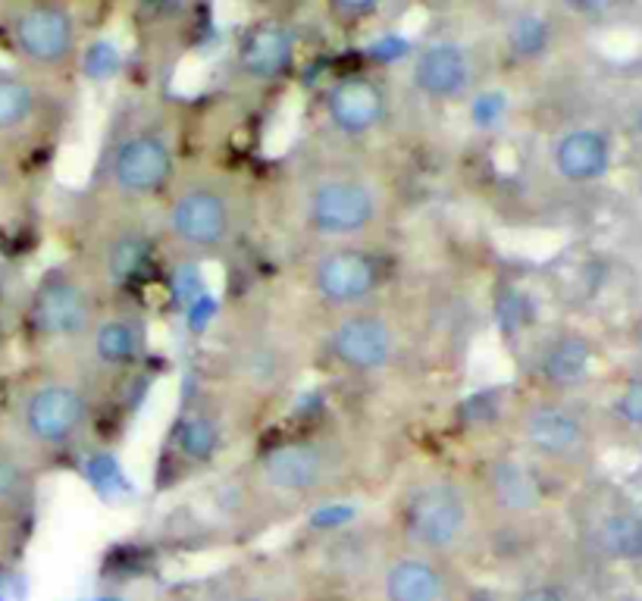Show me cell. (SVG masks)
I'll return each mask as SVG.
<instances>
[{
    "label": "cell",
    "instance_id": "6da1fadb",
    "mask_svg": "<svg viewBox=\"0 0 642 601\" xmlns=\"http://www.w3.org/2000/svg\"><path fill=\"white\" fill-rule=\"evenodd\" d=\"M101 398L70 361L36 358L10 379L0 430L38 467L79 454L94 435Z\"/></svg>",
    "mask_w": 642,
    "mask_h": 601
},
{
    "label": "cell",
    "instance_id": "7a4b0ae2",
    "mask_svg": "<svg viewBox=\"0 0 642 601\" xmlns=\"http://www.w3.org/2000/svg\"><path fill=\"white\" fill-rule=\"evenodd\" d=\"M248 217V191L235 176L179 170L154 207L157 241L175 258L217 260L242 241Z\"/></svg>",
    "mask_w": 642,
    "mask_h": 601
},
{
    "label": "cell",
    "instance_id": "3957f363",
    "mask_svg": "<svg viewBox=\"0 0 642 601\" xmlns=\"http://www.w3.org/2000/svg\"><path fill=\"white\" fill-rule=\"evenodd\" d=\"M392 191L358 163H320L292 179L289 217L313 244L370 241L385 229Z\"/></svg>",
    "mask_w": 642,
    "mask_h": 601
},
{
    "label": "cell",
    "instance_id": "277c9868",
    "mask_svg": "<svg viewBox=\"0 0 642 601\" xmlns=\"http://www.w3.org/2000/svg\"><path fill=\"white\" fill-rule=\"evenodd\" d=\"M358 473L345 435L332 430H301L270 439L244 467V492L273 504L320 501L345 489Z\"/></svg>",
    "mask_w": 642,
    "mask_h": 601
},
{
    "label": "cell",
    "instance_id": "5b68a950",
    "mask_svg": "<svg viewBox=\"0 0 642 601\" xmlns=\"http://www.w3.org/2000/svg\"><path fill=\"white\" fill-rule=\"evenodd\" d=\"M107 298L82 260H60L32 282L19 313V332L36 358L70 361Z\"/></svg>",
    "mask_w": 642,
    "mask_h": 601
},
{
    "label": "cell",
    "instance_id": "8992f818",
    "mask_svg": "<svg viewBox=\"0 0 642 601\" xmlns=\"http://www.w3.org/2000/svg\"><path fill=\"white\" fill-rule=\"evenodd\" d=\"M480 504L468 477L449 470L420 473L399 501V533L404 545L423 554H452L477 527Z\"/></svg>",
    "mask_w": 642,
    "mask_h": 601
},
{
    "label": "cell",
    "instance_id": "52a82bcc",
    "mask_svg": "<svg viewBox=\"0 0 642 601\" xmlns=\"http://www.w3.org/2000/svg\"><path fill=\"white\" fill-rule=\"evenodd\" d=\"M220 373L229 398L242 404H273L295 385L301 348L273 320H251L229 335Z\"/></svg>",
    "mask_w": 642,
    "mask_h": 601
},
{
    "label": "cell",
    "instance_id": "ba28073f",
    "mask_svg": "<svg viewBox=\"0 0 642 601\" xmlns=\"http://www.w3.org/2000/svg\"><path fill=\"white\" fill-rule=\"evenodd\" d=\"M148 351H151L148 313L126 294H117L107 298L70 363L86 377L98 398H104L107 392L120 389V382L139 373L141 363L148 361Z\"/></svg>",
    "mask_w": 642,
    "mask_h": 601
},
{
    "label": "cell",
    "instance_id": "9c48e42d",
    "mask_svg": "<svg viewBox=\"0 0 642 601\" xmlns=\"http://www.w3.org/2000/svg\"><path fill=\"white\" fill-rule=\"evenodd\" d=\"M179 176V160L170 138L157 129H132L104 151L98 167V194L104 204L148 207L160 204Z\"/></svg>",
    "mask_w": 642,
    "mask_h": 601
},
{
    "label": "cell",
    "instance_id": "30bf717a",
    "mask_svg": "<svg viewBox=\"0 0 642 601\" xmlns=\"http://www.w3.org/2000/svg\"><path fill=\"white\" fill-rule=\"evenodd\" d=\"M98 213V223L88 232V251L76 258L86 263L88 273L101 282L110 298H117L126 294L129 282H136L160 251L154 213L104 201Z\"/></svg>",
    "mask_w": 642,
    "mask_h": 601
},
{
    "label": "cell",
    "instance_id": "8fae6325",
    "mask_svg": "<svg viewBox=\"0 0 642 601\" xmlns=\"http://www.w3.org/2000/svg\"><path fill=\"white\" fill-rule=\"evenodd\" d=\"M385 279V260L370 241L313 244L301 267L304 292L327 313H342L380 301Z\"/></svg>",
    "mask_w": 642,
    "mask_h": 601
},
{
    "label": "cell",
    "instance_id": "7c38bea8",
    "mask_svg": "<svg viewBox=\"0 0 642 601\" xmlns=\"http://www.w3.org/2000/svg\"><path fill=\"white\" fill-rule=\"evenodd\" d=\"M323 348L339 370L354 377L385 373L401 354V327L380 301L330 313Z\"/></svg>",
    "mask_w": 642,
    "mask_h": 601
},
{
    "label": "cell",
    "instance_id": "4fadbf2b",
    "mask_svg": "<svg viewBox=\"0 0 642 601\" xmlns=\"http://www.w3.org/2000/svg\"><path fill=\"white\" fill-rule=\"evenodd\" d=\"M229 445V404L217 395L191 398L175 413L173 427L163 439V467L160 480L175 485L179 480L198 477L220 461Z\"/></svg>",
    "mask_w": 642,
    "mask_h": 601
},
{
    "label": "cell",
    "instance_id": "5bb4252c",
    "mask_svg": "<svg viewBox=\"0 0 642 601\" xmlns=\"http://www.w3.org/2000/svg\"><path fill=\"white\" fill-rule=\"evenodd\" d=\"M10 44L32 69H60L79 48V29L72 13L57 0H32L10 17Z\"/></svg>",
    "mask_w": 642,
    "mask_h": 601
},
{
    "label": "cell",
    "instance_id": "9a60e30c",
    "mask_svg": "<svg viewBox=\"0 0 642 601\" xmlns=\"http://www.w3.org/2000/svg\"><path fill=\"white\" fill-rule=\"evenodd\" d=\"M468 480L480 511H489L502 520L533 514L545 501V489L536 470L511 451H495L483 458Z\"/></svg>",
    "mask_w": 642,
    "mask_h": 601
},
{
    "label": "cell",
    "instance_id": "2e32d148",
    "mask_svg": "<svg viewBox=\"0 0 642 601\" xmlns=\"http://www.w3.org/2000/svg\"><path fill=\"white\" fill-rule=\"evenodd\" d=\"M323 117L339 138L361 141L389 120V94L380 79L367 72L339 76L323 94Z\"/></svg>",
    "mask_w": 642,
    "mask_h": 601
},
{
    "label": "cell",
    "instance_id": "e0dca14e",
    "mask_svg": "<svg viewBox=\"0 0 642 601\" xmlns=\"http://www.w3.org/2000/svg\"><path fill=\"white\" fill-rule=\"evenodd\" d=\"M518 445L542 461H568L583 448V423L552 401H530L514 417Z\"/></svg>",
    "mask_w": 642,
    "mask_h": 601
},
{
    "label": "cell",
    "instance_id": "ac0fdd59",
    "mask_svg": "<svg viewBox=\"0 0 642 601\" xmlns=\"http://www.w3.org/2000/svg\"><path fill=\"white\" fill-rule=\"evenodd\" d=\"M411 82L430 101H461L477 82L473 53L458 41H435L414 57Z\"/></svg>",
    "mask_w": 642,
    "mask_h": 601
},
{
    "label": "cell",
    "instance_id": "d6986e66",
    "mask_svg": "<svg viewBox=\"0 0 642 601\" xmlns=\"http://www.w3.org/2000/svg\"><path fill=\"white\" fill-rule=\"evenodd\" d=\"M295 63V34L277 19L248 26L235 41V69L248 82H277Z\"/></svg>",
    "mask_w": 642,
    "mask_h": 601
},
{
    "label": "cell",
    "instance_id": "ffe728a7",
    "mask_svg": "<svg viewBox=\"0 0 642 601\" xmlns=\"http://www.w3.org/2000/svg\"><path fill=\"white\" fill-rule=\"evenodd\" d=\"M380 585L385 601H445L449 573L442 568V558L404 549L385 561Z\"/></svg>",
    "mask_w": 642,
    "mask_h": 601
},
{
    "label": "cell",
    "instance_id": "44dd1931",
    "mask_svg": "<svg viewBox=\"0 0 642 601\" xmlns=\"http://www.w3.org/2000/svg\"><path fill=\"white\" fill-rule=\"evenodd\" d=\"M552 160H555V170L561 179L580 186V182H592V179L605 176L611 151H608V141L602 132L573 129L568 136L558 138Z\"/></svg>",
    "mask_w": 642,
    "mask_h": 601
},
{
    "label": "cell",
    "instance_id": "7402d4cb",
    "mask_svg": "<svg viewBox=\"0 0 642 601\" xmlns=\"http://www.w3.org/2000/svg\"><path fill=\"white\" fill-rule=\"evenodd\" d=\"M44 98L26 76L0 72V141L29 136L41 120Z\"/></svg>",
    "mask_w": 642,
    "mask_h": 601
},
{
    "label": "cell",
    "instance_id": "603a6c76",
    "mask_svg": "<svg viewBox=\"0 0 642 601\" xmlns=\"http://www.w3.org/2000/svg\"><path fill=\"white\" fill-rule=\"evenodd\" d=\"M41 467L0 430V517L19 514L36 492Z\"/></svg>",
    "mask_w": 642,
    "mask_h": 601
},
{
    "label": "cell",
    "instance_id": "cb8c5ba5",
    "mask_svg": "<svg viewBox=\"0 0 642 601\" xmlns=\"http://www.w3.org/2000/svg\"><path fill=\"white\" fill-rule=\"evenodd\" d=\"M590 348L583 339H561L542 354V377L555 385H576L586 377Z\"/></svg>",
    "mask_w": 642,
    "mask_h": 601
},
{
    "label": "cell",
    "instance_id": "d4e9b609",
    "mask_svg": "<svg viewBox=\"0 0 642 601\" xmlns=\"http://www.w3.org/2000/svg\"><path fill=\"white\" fill-rule=\"evenodd\" d=\"M508 48L514 57L521 60H533V57H542L549 51V41H552V29L549 22L536 13H523L511 26H508V34H504Z\"/></svg>",
    "mask_w": 642,
    "mask_h": 601
},
{
    "label": "cell",
    "instance_id": "484cf974",
    "mask_svg": "<svg viewBox=\"0 0 642 601\" xmlns=\"http://www.w3.org/2000/svg\"><path fill=\"white\" fill-rule=\"evenodd\" d=\"M602 545L608 554L624 558V561H636L642 558V520L630 514L608 517L602 527Z\"/></svg>",
    "mask_w": 642,
    "mask_h": 601
},
{
    "label": "cell",
    "instance_id": "4316f807",
    "mask_svg": "<svg viewBox=\"0 0 642 601\" xmlns=\"http://www.w3.org/2000/svg\"><path fill=\"white\" fill-rule=\"evenodd\" d=\"M13 344H17V327L0 304V377H7L13 367Z\"/></svg>",
    "mask_w": 642,
    "mask_h": 601
},
{
    "label": "cell",
    "instance_id": "83f0119b",
    "mask_svg": "<svg viewBox=\"0 0 642 601\" xmlns=\"http://www.w3.org/2000/svg\"><path fill=\"white\" fill-rule=\"evenodd\" d=\"M117 60H120V53L113 51L110 44H94V48L86 53V69L94 72L98 79H107V76L113 72V67H117Z\"/></svg>",
    "mask_w": 642,
    "mask_h": 601
},
{
    "label": "cell",
    "instance_id": "f1b7e54d",
    "mask_svg": "<svg viewBox=\"0 0 642 601\" xmlns=\"http://www.w3.org/2000/svg\"><path fill=\"white\" fill-rule=\"evenodd\" d=\"M382 0H330L332 13L342 19H364L380 10Z\"/></svg>",
    "mask_w": 642,
    "mask_h": 601
},
{
    "label": "cell",
    "instance_id": "f546056e",
    "mask_svg": "<svg viewBox=\"0 0 642 601\" xmlns=\"http://www.w3.org/2000/svg\"><path fill=\"white\" fill-rule=\"evenodd\" d=\"M618 408H621V413H624L630 423H640L642 427V379L626 385V392L621 395V401H618Z\"/></svg>",
    "mask_w": 642,
    "mask_h": 601
},
{
    "label": "cell",
    "instance_id": "4dcf8cb0",
    "mask_svg": "<svg viewBox=\"0 0 642 601\" xmlns=\"http://www.w3.org/2000/svg\"><path fill=\"white\" fill-rule=\"evenodd\" d=\"M514 601H564V592L552 583H536V585H526L521 595Z\"/></svg>",
    "mask_w": 642,
    "mask_h": 601
},
{
    "label": "cell",
    "instance_id": "1f68e13d",
    "mask_svg": "<svg viewBox=\"0 0 642 601\" xmlns=\"http://www.w3.org/2000/svg\"><path fill=\"white\" fill-rule=\"evenodd\" d=\"M573 10H583V13H592V10H599L605 0H568Z\"/></svg>",
    "mask_w": 642,
    "mask_h": 601
},
{
    "label": "cell",
    "instance_id": "d6a6232c",
    "mask_svg": "<svg viewBox=\"0 0 642 601\" xmlns=\"http://www.w3.org/2000/svg\"><path fill=\"white\" fill-rule=\"evenodd\" d=\"M458 601H504L502 595H495V592H470V595H464V599Z\"/></svg>",
    "mask_w": 642,
    "mask_h": 601
}]
</instances>
